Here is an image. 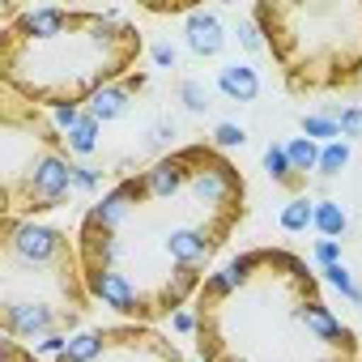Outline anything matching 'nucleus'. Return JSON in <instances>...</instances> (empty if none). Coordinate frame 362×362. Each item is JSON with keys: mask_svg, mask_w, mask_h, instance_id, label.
Wrapping results in <instances>:
<instances>
[{"mask_svg": "<svg viewBox=\"0 0 362 362\" xmlns=\"http://www.w3.org/2000/svg\"><path fill=\"white\" fill-rule=\"evenodd\" d=\"M247 218V179L218 145H179L103 192L77 226L90 298L124 324L175 315Z\"/></svg>", "mask_w": 362, "mask_h": 362, "instance_id": "1", "label": "nucleus"}, {"mask_svg": "<svg viewBox=\"0 0 362 362\" xmlns=\"http://www.w3.org/2000/svg\"><path fill=\"white\" fill-rule=\"evenodd\" d=\"M201 362H358V337L328 307L315 269L290 247H252L192 298Z\"/></svg>", "mask_w": 362, "mask_h": 362, "instance_id": "2", "label": "nucleus"}, {"mask_svg": "<svg viewBox=\"0 0 362 362\" xmlns=\"http://www.w3.org/2000/svg\"><path fill=\"white\" fill-rule=\"evenodd\" d=\"M141 52V26L111 9H5L0 81L43 111H77L128 81Z\"/></svg>", "mask_w": 362, "mask_h": 362, "instance_id": "3", "label": "nucleus"}, {"mask_svg": "<svg viewBox=\"0 0 362 362\" xmlns=\"http://www.w3.org/2000/svg\"><path fill=\"white\" fill-rule=\"evenodd\" d=\"M98 303L90 298L77 239H69L56 226L5 218L0 226V328L22 345L64 349L73 341L90 311Z\"/></svg>", "mask_w": 362, "mask_h": 362, "instance_id": "4", "label": "nucleus"}, {"mask_svg": "<svg viewBox=\"0 0 362 362\" xmlns=\"http://www.w3.org/2000/svg\"><path fill=\"white\" fill-rule=\"evenodd\" d=\"M252 22L286 90L328 94L362 81V0H260Z\"/></svg>", "mask_w": 362, "mask_h": 362, "instance_id": "5", "label": "nucleus"}, {"mask_svg": "<svg viewBox=\"0 0 362 362\" xmlns=\"http://www.w3.org/2000/svg\"><path fill=\"white\" fill-rule=\"evenodd\" d=\"M73 149L43 115V107L18 98L13 90H0V197L5 218L35 222L39 214L60 209L77 188Z\"/></svg>", "mask_w": 362, "mask_h": 362, "instance_id": "6", "label": "nucleus"}, {"mask_svg": "<svg viewBox=\"0 0 362 362\" xmlns=\"http://www.w3.org/2000/svg\"><path fill=\"white\" fill-rule=\"evenodd\" d=\"M56 362H184V349L153 324H107L77 332Z\"/></svg>", "mask_w": 362, "mask_h": 362, "instance_id": "7", "label": "nucleus"}, {"mask_svg": "<svg viewBox=\"0 0 362 362\" xmlns=\"http://www.w3.org/2000/svg\"><path fill=\"white\" fill-rule=\"evenodd\" d=\"M188 47L197 56H218L226 47V30H222L218 13H205V9H192L188 13Z\"/></svg>", "mask_w": 362, "mask_h": 362, "instance_id": "8", "label": "nucleus"}, {"mask_svg": "<svg viewBox=\"0 0 362 362\" xmlns=\"http://www.w3.org/2000/svg\"><path fill=\"white\" fill-rule=\"evenodd\" d=\"M145 86V77H128V81H119V86H111V90H103L86 111L98 119V124H111V119H119V115H128V107H132V98H136V90Z\"/></svg>", "mask_w": 362, "mask_h": 362, "instance_id": "9", "label": "nucleus"}, {"mask_svg": "<svg viewBox=\"0 0 362 362\" xmlns=\"http://www.w3.org/2000/svg\"><path fill=\"white\" fill-rule=\"evenodd\" d=\"M218 90L230 98V103H256L260 98V73L252 64H226L218 73Z\"/></svg>", "mask_w": 362, "mask_h": 362, "instance_id": "10", "label": "nucleus"}, {"mask_svg": "<svg viewBox=\"0 0 362 362\" xmlns=\"http://www.w3.org/2000/svg\"><path fill=\"white\" fill-rule=\"evenodd\" d=\"M264 170H269V179H277V184H286V188H303V184H307V179L290 166L286 145H269V149H264Z\"/></svg>", "mask_w": 362, "mask_h": 362, "instance_id": "11", "label": "nucleus"}, {"mask_svg": "<svg viewBox=\"0 0 362 362\" xmlns=\"http://www.w3.org/2000/svg\"><path fill=\"white\" fill-rule=\"evenodd\" d=\"M286 158H290V166H294L303 179H307V170H311V166H320V153H315V145H311L307 136L290 141V145H286Z\"/></svg>", "mask_w": 362, "mask_h": 362, "instance_id": "12", "label": "nucleus"}, {"mask_svg": "<svg viewBox=\"0 0 362 362\" xmlns=\"http://www.w3.org/2000/svg\"><path fill=\"white\" fill-rule=\"evenodd\" d=\"M311 222H315V209H311L307 201H290V205L281 209V230H290V235L307 230Z\"/></svg>", "mask_w": 362, "mask_h": 362, "instance_id": "13", "label": "nucleus"}, {"mask_svg": "<svg viewBox=\"0 0 362 362\" xmlns=\"http://www.w3.org/2000/svg\"><path fill=\"white\" fill-rule=\"evenodd\" d=\"M315 226H320L324 235H332V239H337V235L345 230V214H341V205H332V201H324V205L315 209Z\"/></svg>", "mask_w": 362, "mask_h": 362, "instance_id": "14", "label": "nucleus"}, {"mask_svg": "<svg viewBox=\"0 0 362 362\" xmlns=\"http://www.w3.org/2000/svg\"><path fill=\"white\" fill-rule=\"evenodd\" d=\"M179 98H184L188 111H209V90H205L197 77H188L184 86H179Z\"/></svg>", "mask_w": 362, "mask_h": 362, "instance_id": "15", "label": "nucleus"}, {"mask_svg": "<svg viewBox=\"0 0 362 362\" xmlns=\"http://www.w3.org/2000/svg\"><path fill=\"white\" fill-rule=\"evenodd\" d=\"M303 132L328 141V136H341V124H337L332 115H303Z\"/></svg>", "mask_w": 362, "mask_h": 362, "instance_id": "16", "label": "nucleus"}, {"mask_svg": "<svg viewBox=\"0 0 362 362\" xmlns=\"http://www.w3.org/2000/svg\"><path fill=\"white\" fill-rule=\"evenodd\" d=\"M0 362H39V358H35V349H30V345H22V341L5 337V341H0Z\"/></svg>", "mask_w": 362, "mask_h": 362, "instance_id": "17", "label": "nucleus"}, {"mask_svg": "<svg viewBox=\"0 0 362 362\" xmlns=\"http://www.w3.org/2000/svg\"><path fill=\"white\" fill-rule=\"evenodd\" d=\"M345 158H349V149H345V145H332V149H324V158H320L324 175H337V170L345 166Z\"/></svg>", "mask_w": 362, "mask_h": 362, "instance_id": "18", "label": "nucleus"}, {"mask_svg": "<svg viewBox=\"0 0 362 362\" xmlns=\"http://www.w3.org/2000/svg\"><path fill=\"white\" fill-rule=\"evenodd\" d=\"M341 136H362V107H349V111H341Z\"/></svg>", "mask_w": 362, "mask_h": 362, "instance_id": "19", "label": "nucleus"}, {"mask_svg": "<svg viewBox=\"0 0 362 362\" xmlns=\"http://www.w3.org/2000/svg\"><path fill=\"white\" fill-rule=\"evenodd\" d=\"M243 141H247V132L239 124H222L218 128V145H243Z\"/></svg>", "mask_w": 362, "mask_h": 362, "instance_id": "20", "label": "nucleus"}, {"mask_svg": "<svg viewBox=\"0 0 362 362\" xmlns=\"http://www.w3.org/2000/svg\"><path fill=\"white\" fill-rule=\"evenodd\" d=\"M358 362H362V358H358Z\"/></svg>", "mask_w": 362, "mask_h": 362, "instance_id": "21", "label": "nucleus"}]
</instances>
